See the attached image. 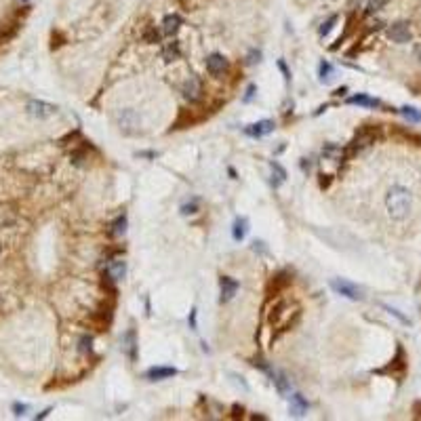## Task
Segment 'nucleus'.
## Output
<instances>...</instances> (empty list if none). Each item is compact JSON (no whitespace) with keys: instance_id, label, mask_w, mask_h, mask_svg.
<instances>
[{"instance_id":"1","label":"nucleus","mask_w":421,"mask_h":421,"mask_svg":"<svg viewBox=\"0 0 421 421\" xmlns=\"http://www.w3.org/2000/svg\"><path fill=\"white\" fill-rule=\"evenodd\" d=\"M385 209L394 221L406 219L413 209V194L402 186H392L385 194Z\"/></svg>"},{"instance_id":"2","label":"nucleus","mask_w":421,"mask_h":421,"mask_svg":"<svg viewBox=\"0 0 421 421\" xmlns=\"http://www.w3.org/2000/svg\"><path fill=\"white\" fill-rule=\"evenodd\" d=\"M331 289H333L337 295H341V297H348V299H352V301H362V299H364V293H362L360 286L354 284V282H348V280H343V278L331 280Z\"/></svg>"},{"instance_id":"3","label":"nucleus","mask_w":421,"mask_h":421,"mask_svg":"<svg viewBox=\"0 0 421 421\" xmlns=\"http://www.w3.org/2000/svg\"><path fill=\"white\" fill-rule=\"evenodd\" d=\"M27 112H30L32 116H36V118H48V116H53L55 112H57V105L34 99V101L27 103Z\"/></svg>"},{"instance_id":"4","label":"nucleus","mask_w":421,"mask_h":421,"mask_svg":"<svg viewBox=\"0 0 421 421\" xmlns=\"http://www.w3.org/2000/svg\"><path fill=\"white\" fill-rule=\"evenodd\" d=\"M388 36L390 40L398 42V45H404V42L411 40V30H409V23H404V21H400V23H394L388 27Z\"/></svg>"},{"instance_id":"5","label":"nucleus","mask_w":421,"mask_h":421,"mask_svg":"<svg viewBox=\"0 0 421 421\" xmlns=\"http://www.w3.org/2000/svg\"><path fill=\"white\" fill-rule=\"evenodd\" d=\"M181 93L187 101H198L200 95H202V84L200 80L196 78V76H189V78L184 82V89H181Z\"/></svg>"},{"instance_id":"6","label":"nucleus","mask_w":421,"mask_h":421,"mask_svg":"<svg viewBox=\"0 0 421 421\" xmlns=\"http://www.w3.org/2000/svg\"><path fill=\"white\" fill-rule=\"evenodd\" d=\"M118 124H120V131L126 133V135H131V133L137 131L139 126V118L133 110H124L120 116H118Z\"/></svg>"},{"instance_id":"7","label":"nucleus","mask_w":421,"mask_h":421,"mask_svg":"<svg viewBox=\"0 0 421 421\" xmlns=\"http://www.w3.org/2000/svg\"><path fill=\"white\" fill-rule=\"evenodd\" d=\"M274 120H259L255 124H249L247 129H244V133H247L249 137H263V135H270V133L274 131Z\"/></svg>"},{"instance_id":"8","label":"nucleus","mask_w":421,"mask_h":421,"mask_svg":"<svg viewBox=\"0 0 421 421\" xmlns=\"http://www.w3.org/2000/svg\"><path fill=\"white\" fill-rule=\"evenodd\" d=\"M375 141V133L371 131V129H360L354 135V139H352V145H350V150H360V147H367V145H371Z\"/></svg>"},{"instance_id":"9","label":"nucleus","mask_w":421,"mask_h":421,"mask_svg":"<svg viewBox=\"0 0 421 421\" xmlns=\"http://www.w3.org/2000/svg\"><path fill=\"white\" fill-rule=\"evenodd\" d=\"M219 284H221V304H228V301L234 299V295L238 293V282L230 276H223L219 280Z\"/></svg>"},{"instance_id":"10","label":"nucleus","mask_w":421,"mask_h":421,"mask_svg":"<svg viewBox=\"0 0 421 421\" xmlns=\"http://www.w3.org/2000/svg\"><path fill=\"white\" fill-rule=\"evenodd\" d=\"M175 375H177V369H173V367H152L145 373V379H150V381H163V379H171Z\"/></svg>"},{"instance_id":"11","label":"nucleus","mask_w":421,"mask_h":421,"mask_svg":"<svg viewBox=\"0 0 421 421\" xmlns=\"http://www.w3.org/2000/svg\"><path fill=\"white\" fill-rule=\"evenodd\" d=\"M122 346H124V352L126 356L131 358V360H137V335L133 328H129V331L124 333L122 337Z\"/></svg>"},{"instance_id":"12","label":"nucleus","mask_w":421,"mask_h":421,"mask_svg":"<svg viewBox=\"0 0 421 421\" xmlns=\"http://www.w3.org/2000/svg\"><path fill=\"white\" fill-rule=\"evenodd\" d=\"M226 68H228V59L223 57V55L213 53V55H209L207 57V70L210 74H221Z\"/></svg>"},{"instance_id":"13","label":"nucleus","mask_w":421,"mask_h":421,"mask_svg":"<svg viewBox=\"0 0 421 421\" xmlns=\"http://www.w3.org/2000/svg\"><path fill=\"white\" fill-rule=\"evenodd\" d=\"M181 23H184V19H181L177 13H173V15H166L164 21H163V32L166 34V36H173V34L179 32Z\"/></svg>"},{"instance_id":"14","label":"nucleus","mask_w":421,"mask_h":421,"mask_svg":"<svg viewBox=\"0 0 421 421\" xmlns=\"http://www.w3.org/2000/svg\"><path fill=\"white\" fill-rule=\"evenodd\" d=\"M348 103L350 105H362V108H379V105H381V101H379V99H375V97H369V95H362V93L352 95L348 99Z\"/></svg>"},{"instance_id":"15","label":"nucleus","mask_w":421,"mask_h":421,"mask_svg":"<svg viewBox=\"0 0 421 421\" xmlns=\"http://www.w3.org/2000/svg\"><path fill=\"white\" fill-rule=\"evenodd\" d=\"M249 232V221L244 219V217H240V219L234 221V228H232V236H234V240H244V236H247Z\"/></svg>"},{"instance_id":"16","label":"nucleus","mask_w":421,"mask_h":421,"mask_svg":"<svg viewBox=\"0 0 421 421\" xmlns=\"http://www.w3.org/2000/svg\"><path fill=\"white\" fill-rule=\"evenodd\" d=\"M105 272H108L114 280H122L124 274H126V263L120 261V259H116V261H112V263L108 265V270H105Z\"/></svg>"},{"instance_id":"17","label":"nucleus","mask_w":421,"mask_h":421,"mask_svg":"<svg viewBox=\"0 0 421 421\" xmlns=\"http://www.w3.org/2000/svg\"><path fill=\"white\" fill-rule=\"evenodd\" d=\"M307 411V402L304 400V396L301 394H293L291 396V413L293 415H304V413Z\"/></svg>"},{"instance_id":"18","label":"nucleus","mask_w":421,"mask_h":421,"mask_svg":"<svg viewBox=\"0 0 421 421\" xmlns=\"http://www.w3.org/2000/svg\"><path fill=\"white\" fill-rule=\"evenodd\" d=\"M272 383L276 385V390H278V394H286V392L291 390V383L286 381V377L282 375V373H276V371H272Z\"/></svg>"},{"instance_id":"19","label":"nucleus","mask_w":421,"mask_h":421,"mask_svg":"<svg viewBox=\"0 0 421 421\" xmlns=\"http://www.w3.org/2000/svg\"><path fill=\"white\" fill-rule=\"evenodd\" d=\"M322 154H325L327 158H331V160H341L343 156H346V152H343L339 145H335V143H327L325 147H322Z\"/></svg>"},{"instance_id":"20","label":"nucleus","mask_w":421,"mask_h":421,"mask_svg":"<svg viewBox=\"0 0 421 421\" xmlns=\"http://www.w3.org/2000/svg\"><path fill=\"white\" fill-rule=\"evenodd\" d=\"M289 282H291L289 274H286V272H280V274H276V276H274V280L270 282V286H274V293H278V291H282Z\"/></svg>"},{"instance_id":"21","label":"nucleus","mask_w":421,"mask_h":421,"mask_svg":"<svg viewBox=\"0 0 421 421\" xmlns=\"http://www.w3.org/2000/svg\"><path fill=\"white\" fill-rule=\"evenodd\" d=\"M270 166H272V173H274V177H272V184H274V187H278L282 181L286 179V171L282 166H280L278 163H270Z\"/></svg>"},{"instance_id":"22","label":"nucleus","mask_w":421,"mask_h":421,"mask_svg":"<svg viewBox=\"0 0 421 421\" xmlns=\"http://www.w3.org/2000/svg\"><path fill=\"white\" fill-rule=\"evenodd\" d=\"M400 114H402L406 120H411V122H421V112H419L417 108L404 105V108H400Z\"/></svg>"},{"instance_id":"23","label":"nucleus","mask_w":421,"mask_h":421,"mask_svg":"<svg viewBox=\"0 0 421 421\" xmlns=\"http://www.w3.org/2000/svg\"><path fill=\"white\" fill-rule=\"evenodd\" d=\"M124 232H126V215H120L114 223H112L110 234H112V236H122Z\"/></svg>"},{"instance_id":"24","label":"nucleus","mask_w":421,"mask_h":421,"mask_svg":"<svg viewBox=\"0 0 421 421\" xmlns=\"http://www.w3.org/2000/svg\"><path fill=\"white\" fill-rule=\"evenodd\" d=\"M163 57H164V61H175V59L179 57V45H177V42H171V45L164 47Z\"/></svg>"},{"instance_id":"25","label":"nucleus","mask_w":421,"mask_h":421,"mask_svg":"<svg viewBox=\"0 0 421 421\" xmlns=\"http://www.w3.org/2000/svg\"><path fill=\"white\" fill-rule=\"evenodd\" d=\"M318 74H320V82H328L331 80V74H333V66L328 61H322L320 68H318Z\"/></svg>"},{"instance_id":"26","label":"nucleus","mask_w":421,"mask_h":421,"mask_svg":"<svg viewBox=\"0 0 421 421\" xmlns=\"http://www.w3.org/2000/svg\"><path fill=\"white\" fill-rule=\"evenodd\" d=\"M335 23H337V15H331V17H328V19L325 21V23H322V25H320V30H318V34H320V36H327V34H328V32H331V30H333V25H335Z\"/></svg>"},{"instance_id":"27","label":"nucleus","mask_w":421,"mask_h":421,"mask_svg":"<svg viewBox=\"0 0 421 421\" xmlns=\"http://www.w3.org/2000/svg\"><path fill=\"white\" fill-rule=\"evenodd\" d=\"M383 307H385V310H388L390 314H394V316H396V318H398L400 322H402V325H411V320H409V318H406V316H402V314H400L398 310H394V307H390V305H383Z\"/></svg>"},{"instance_id":"28","label":"nucleus","mask_w":421,"mask_h":421,"mask_svg":"<svg viewBox=\"0 0 421 421\" xmlns=\"http://www.w3.org/2000/svg\"><path fill=\"white\" fill-rule=\"evenodd\" d=\"M196 210H198V205H196V200H194V202H189V205L181 207V215H194Z\"/></svg>"},{"instance_id":"29","label":"nucleus","mask_w":421,"mask_h":421,"mask_svg":"<svg viewBox=\"0 0 421 421\" xmlns=\"http://www.w3.org/2000/svg\"><path fill=\"white\" fill-rule=\"evenodd\" d=\"M143 38H145V42H158V40H160V34L152 27V30H147V32H145V36H143Z\"/></svg>"},{"instance_id":"30","label":"nucleus","mask_w":421,"mask_h":421,"mask_svg":"<svg viewBox=\"0 0 421 421\" xmlns=\"http://www.w3.org/2000/svg\"><path fill=\"white\" fill-rule=\"evenodd\" d=\"M381 4H383V0H371V2H369V6H367V13L371 15V13L379 11V9H381Z\"/></svg>"},{"instance_id":"31","label":"nucleus","mask_w":421,"mask_h":421,"mask_svg":"<svg viewBox=\"0 0 421 421\" xmlns=\"http://www.w3.org/2000/svg\"><path fill=\"white\" fill-rule=\"evenodd\" d=\"M261 61V51H257V48H253V51L249 53V59L247 63H259Z\"/></svg>"},{"instance_id":"32","label":"nucleus","mask_w":421,"mask_h":421,"mask_svg":"<svg viewBox=\"0 0 421 421\" xmlns=\"http://www.w3.org/2000/svg\"><path fill=\"white\" fill-rule=\"evenodd\" d=\"M80 350L82 352H91V337H82L80 339Z\"/></svg>"},{"instance_id":"33","label":"nucleus","mask_w":421,"mask_h":421,"mask_svg":"<svg viewBox=\"0 0 421 421\" xmlns=\"http://www.w3.org/2000/svg\"><path fill=\"white\" fill-rule=\"evenodd\" d=\"M278 68H280V72L284 74V78H286V80H291V72H289V68H286V63H284L282 59L278 61Z\"/></svg>"},{"instance_id":"34","label":"nucleus","mask_w":421,"mask_h":421,"mask_svg":"<svg viewBox=\"0 0 421 421\" xmlns=\"http://www.w3.org/2000/svg\"><path fill=\"white\" fill-rule=\"evenodd\" d=\"M196 312H198V310H196V307H194V310L189 312V318H187V322H189V328H194V331H196V328H198V325H196Z\"/></svg>"},{"instance_id":"35","label":"nucleus","mask_w":421,"mask_h":421,"mask_svg":"<svg viewBox=\"0 0 421 421\" xmlns=\"http://www.w3.org/2000/svg\"><path fill=\"white\" fill-rule=\"evenodd\" d=\"M13 411H15V415H23V413L27 411V406H25V404L15 402V404H13Z\"/></svg>"},{"instance_id":"36","label":"nucleus","mask_w":421,"mask_h":421,"mask_svg":"<svg viewBox=\"0 0 421 421\" xmlns=\"http://www.w3.org/2000/svg\"><path fill=\"white\" fill-rule=\"evenodd\" d=\"M253 95H255V84H251V87L247 89V95H244V101H251Z\"/></svg>"},{"instance_id":"37","label":"nucleus","mask_w":421,"mask_h":421,"mask_svg":"<svg viewBox=\"0 0 421 421\" xmlns=\"http://www.w3.org/2000/svg\"><path fill=\"white\" fill-rule=\"evenodd\" d=\"M346 91H348L346 87H341V89H337V91H335V95H337V97H339V95H343V93H346Z\"/></svg>"},{"instance_id":"38","label":"nucleus","mask_w":421,"mask_h":421,"mask_svg":"<svg viewBox=\"0 0 421 421\" xmlns=\"http://www.w3.org/2000/svg\"><path fill=\"white\" fill-rule=\"evenodd\" d=\"M415 53H417V57H419V61H421V45L415 48Z\"/></svg>"},{"instance_id":"39","label":"nucleus","mask_w":421,"mask_h":421,"mask_svg":"<svg viewBox=\"0 0 421 421\" xmlns=\"http://www.w3.org/2000/svg\"><path fill=\"white\" fill-rule=\"evenodd\" d=\"M417 411H421V404H417ZM417 415L421 417V413H417Z\"/></svg>"},{"instance_id":"40","label":"nucleus","mask_w":421,"mask_h":421,"mask_svg":"<svg viewBox=\"0 0 421 421\" xmlns=\"http://www.w3.org/2000/svg\"><path fill=\"white\" fill-rule=\"evenodd\" d=\"M23 2H25V0H23Z\"/></svg>"}]
</instances>
